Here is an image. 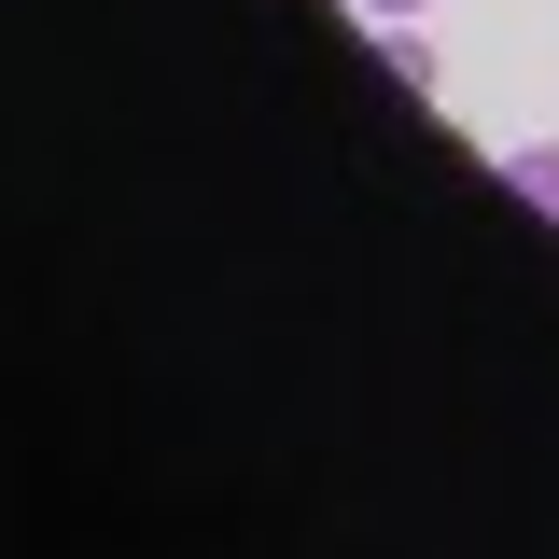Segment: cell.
Returning <instances> with one entry per match:
<instances>
[{"label": "cell", "mask_w": 559, "mask_h": 559, "mask_svg": "<svg viewBox=\"0 0 559 559\" xmlns=\"http://www.w3.org/2000/svg\"><path fill=\"white\" fill-rule=\"evenodd\" d=\"M503 197H532V210H559V140H518V154H503Z\"/></svg>", "instance_id": "cell-2"}, {"label": "cell", "mask_w": 559, "mask_h": 559, "mask_svg": "<svg viewBox=\"0 0 559 559\" xmlns=\"http://www.w3.org/2000/svg\"><path fill=\"white\" fill-rule=\"evenodd\" d=\"M349 14H364V28H406V14H433V0H349Z\"/></svg>", "instance_id": "cell-3"}, {"label": "cell", "mask_w": 559, "mask_h": 559, "mask_svg": "<svg viewBox=\"0 0 559 559\" xmlns=\"http://www.w3.org/2000/svg\"><path fill=\"white\" fill-rule=\"evenodd\" d=\"M378 70H392V84H406V98H433V84H448V57H433V28H378Z\"/></svg>", "instance_id": "cell-1"}]
</instances>
